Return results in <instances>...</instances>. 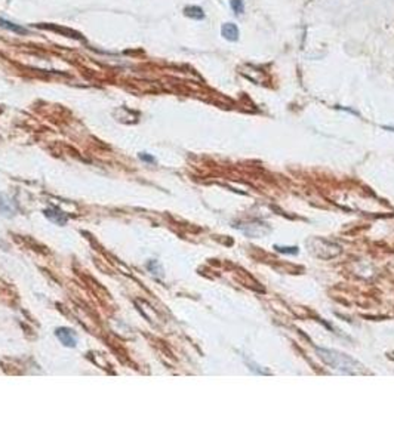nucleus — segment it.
I'll return each instance as SVG.
<instances>
[{"instance_id": "5", "label": "nucleus", "mask_w": 394, "mask_h": 444, "mask_svg": "<svg viewBox=\"0 0 394 444\" xmlns=\"http://www.w3.org/2000/svg\"><path fill=\"white\" fill-rule=\"evenodd\" d=\"M45 215H46L48 219H51L52 222H55V224H58V225H64L67 222L65 213H62L60 209H48V210H45Z\"/></svg>"}, {"instance_id": "6", "label": "nucleus", "mask_w": 394, "mask_h": 444, "mask_svg": "<svg viewBox=\"0 0 394 444\" xmlns=\"http://www.w3.org/2000/svg\"><path fill=\"white\" fill-rule=\"evenodd\" d=\"M0 27H2V28H6V30H9V31H14V33H17V34H27V33H28L27 28H24V27H21V25H18V24H15V22L6 21V20H3V18H0Z\"/></svg>"}, {"instance_id": "9", "label": "nucleus", "mask_w": 394, "mask_h": 444, "mask_svg": "<svg viewBox=\"0 0 394 444\" xmlns=\"http://www.w3.org/2000/svg\"><path fill=\"white\" fill-rule=\"evenodd\" d=\"M230 6H231L233 12H234L236 15H240V14L245 12V3H243V0H231V2H230Z\"/></svg>"}, {"instance_id": "10", "label": "nucleus", "mask_w": 394, "mask_h": 444, "mask_svg": "<svg viewBox=\"0 0 394 444\" xmlns=\"http://www.w3.org/2000/svg\"><path fill=\"white\" fill-rule=\"evenodd\" d=\"M140 157H141V160H144V161H154V157H151V156H147L145 153L144 154H140Z\"/></svg>"}, {"instance_id": "2", "label": "nucleus", "mask_w": 394, "mask_h": 444, "mask_svg": "<svg viewBox=\"0 0 394 444\" xmlns=\"http://www.w3.org/2000/svg\"><path fill=\"white\" fill-rule=\"evenodd\" d=\"M36 27L37 28H43V30H51V31L60 33L64 37H70V39H74V40H84V37L79 31L67 28V27H60V25H55V24H37Z\"/></svg>"}, {"instance_id": "8", "label": "nucleus", "mask_w": 394, "mask_h": 444, "mask_svg": "<svg viewBox=\"0 0 394 444\" xmlns=\"http://www.w3.org/2000/svg\"><path fill=\"white\" fill-rule=\"evenodd\" d=\"M0 212H2V213H6V215H9V213L14 212L12 207H11V202H9L3 194H0Z\"/></svg>"}, {"instance_id": "3", "label": "nucleus", "mask_w": 394, "mask_h": 444, "mask_svg": "<svg viewBox=\"0 0 394 444\" xmlns=\"http://www.w3.org/2000/svg\"><path fill=\"white\" fill-rule=\"evenodd\" d=\"M57 338L61 341V343H64L65 346H76L77 343V336L73 330L67 329V327H60L55 332Z\"/></svg>"}, {"instance_id": "4", "label": "nucleus", "mask_w": 394, "mask_h": 444, "mask_svg": "<svg viewBox=\"0 0 394 444\" xmlns=\"http://www.w3.org/2000/svg\"><path fill=\"white\" fill-rule=\"evenodd\" d=\"M221 34L227 39V40H230V41H236L237 39H239V28H237V25L236 24H233V22H227V24H224L223 25V28H221Z\"/></svg>"}, {"instance_id": "1", "label": "nucleus", "mask_w": 394, "mask_h": 444, "mask_svg": "<svg viewBox=\"0 0 394 444\" xmlns=\"http://www.w3.org/2000/svg\"><path fill=\"white\" fill-rule=\"evenodd\" d=\"M317 354L326 364H329L331 367L341 370L344 373H357L360 370V364L356 360H353L352 357H348V355H345L339 351L317 348Z\"/></svg>"}, {"instance_id": "7", "label": "nucleus", "mask_w": 394, "mask_h": 444, "mask_svg": "<svg viewBox=\"0 0 394 444\" xmlns=\"http://www.w3.org/2000/svg\"><path fill=\"white\" fill-rule=\"evenodd\" d=\"M186 17L193 18V20H203L205 18V12L200 6H187L184 9Z\"/></svg>"}]
</instances>
